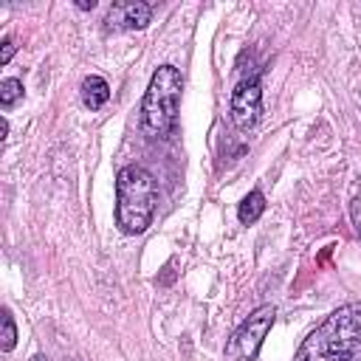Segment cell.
<instances>
[{
	"label": "cell",
	"instance_id": "10",
	"mask_svg": "<svg viewBox=\"0 0 361 361\" xmlns=\"http://www.w3.org/2000/svg\"><path fill=\"white\" fill-rule=\"evenodd\" d=\"M20 99H23V82L20 79H3L0 82V104L3 107H11Z\"/></svg>",
	"mask_w": 361,
	"mask_h": 361
},
{
	"label": "cell",
	"instance_id": "15",
	"mask_svg": "<svg viewBox=\"0 0 361 361\" xmlns=\"http://www.w3.org/2000/svg\"><path fill=\"white\" fill-rule=\"evenodd\" d=\"M31 361H48V358H45V355H34Z\"/></svg>",
	"mask_w": 361,
	"mask_h": 361
},
{
	"label": "cell",
	"instance_id": "14",
	"mask_svg": "<svg viewBox=\"0 0 361 361\" xmlns=\"http://www.w3.org/2000/svg\"><path fill=\"white\" fill-rule=\"evenodd\" d=\"M0 133H3V141H6V133H8V121L6 118H0Z\"/></svg>",
	"mask_w": 361,
	"mask_h": 361
},
{
	"label": "cell",
	"instance_id": "6",
	"mask_svg": "<svg viewBox=\"0 0 361 361\" xmlns=\"http://www.w3.org/2000/svg\"><path fill=\"white\" fill-rule=\"evenodd\" d=\"M152 20V6L141 3V0H130V3H113L104 14V31H138L147 28Z\"/></svg>",
	"mask_w": 361,
	"mask_h": 361
},
{
	"label": "cell",
	"instance_id": "4",
	"mask_svg": "<svg viewBox=\"0 0 361 361\" xmlns=\"http://www.w3.org/2000/svg\"><path fill=\"white\" fill-rule=\"evenodd\" d=\"M274 316H276L274 305H259L257 310H251L248 319H243L240 327L228 336L223 361H257V353L274 324Z\"/></svg>",
	"mask_w": 361,
	"mask_h": 361
},
{
	"label": "cell",
	"instance_id": "3",
	"mask_svg": "<svg viewBox=\"0 0 361 361\" xmlns=\"http://www.w3.org/2000/svg\"><path fill=\"white\" fill-rule=\"evenodd\" d=\"M180 90H183V76L175 65H161L155 68L149 87L141 102V121L144 133L152 138H169L175 124H178V104H180Z\"/></svg>",
	"mask_w": 361,
	"mask_h": 361
},
{
	"label": "cell",
	"instance_id": "13",
	"mask_svg": "<svg viewBox=\"0 0 361 361\" xmlns=\"http://www.w3.org/2000/svg\"><path fill=\"white\" fill-rule=\"evenodd\" d=\"M76 8H82V11H87V8H96V0H79V3H76Z\"/></svg>",
	"mask_w": 361,
	"mask_h": 361
},
{
	"label": "cell",
	"instance_id": "11",
	"mask_svg": "<svg viewBox=\"0 0 361 361\" xmlns=\"http://www.w3.org/2000/svg\"><path fill=\"white\" fill-rule=\"evenodd\" d=\"M14 51H17L14 39H11V37H6V39H3V54H0V65H8V62H11V56H14Z\"/></svg>",
	"mask_w": 361,
	"mask_h": 361
},
{
	"label": "cell",
	"instance_id": "7",
	"mask_svg": "<svg viewBox=\"0 0 361 361\" xmlns=\"http://www.w3.org/2000/svg\"><path fill=\"white\" fill-rule=\"evenodd\" d=\"M79 93H82V104L87 110H102L110 102V85L102 76H96V73H90V76L82 79Z\"/></svg>",
	"mask_w": 361,
	"mask_h": 361
},
{
	"label": "cell",
	"instance_id": "12",
	"mask_svg": "<svg viewBox=\"0 0 361 361\" xmlns=\"http://www.w3.org/2000/svg\"><path fill=\"white\" fill-rule=\"evenodd\" d=\"M350 214H353L355 231H358V237H361V200H353V206H350Z\"/></svg>",
	"mask_w": 361,
	"mask_h": 361
},
{
	"label": "cell",
	"instance_id": "9",
	"mask_svg": "<svg viewBox=\"0 0 361 361\" xmlns=\"http://www.w3.org/2000/svg\"><path fill=\"white\" fill-rule=\"evenodd\" d=\"M17 344V324H14V316L8 307H3V336H0V350L3 353H11Z\"/></svg>",
	"mask_w": 361,
	"mask_h": 361
},
{
	"label": "cell",
	"instance_id": "5",
	"mask_svg": "<svg viewBox=\"0 0 361 361\" xmlns=\"http://www.w3.org/2000/svg\"><path fill=\"white\" fill-rule=\"evenodd\" d=\"M231 121L237 130L248 133L257 127V121L262 118V82H259V71L251 76H243L234 90H231Z\"/></svg>",
	"mask_w": 361,
	"mask_h": 361
},
{
	"label": "cell",
	"instance_id": "2",
	"mask_svg": "<svg viewBox=\"0 0 361 361\" xmlns=\"http://www.w3.org/2000/svg\"><path fill=\"white\" fill-rule=\"evenodd\" d=\"M158 206V180L138 164H127L116 175V226L124 234H144Z\"/></svg>",
	"mask_w": 361,
	"mask_h": 361
},
{
	"label": "cell",
	"instance_id": "1",
	"mask_svg": "<svg viewBox=\"0 0 361 361\" xmlns=\"http://www.w3.org/2000/svg\"><path fill=\"white\" fill-rule=\"evenodd\" d=\"M293 361H361V302L341 305L313 327Z\"/></svg>",
	"mask_w": 361,
	"mask_h": 361
},
{
	"label": "cell",
	"instance_id": "8",
	"mask_svg": "<svg viewBox=\"0 0 361 361\" xmlns=\"http://www.w3.org/2000/svg\"><path fill=\"white\" fill-rule=\"evenodd\" d=\"M262 212H265V195H262L259 189L248 192V195L240 200V206H237V217H240V223H243V226L257 223Z\"/></svg>",
	"mask_w": 361,
	"mask_h": 361
}]
</instances>
